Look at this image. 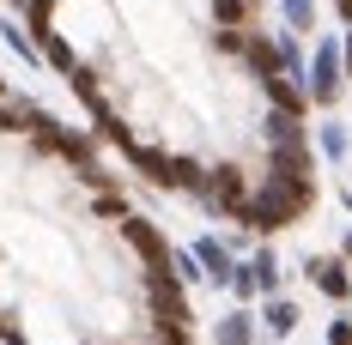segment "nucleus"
Returning <instances> with one entry per match:
<instances>
[{"label": "nucleus", "instance_id": "0eeeda50", "mask_svg": "<svg viewBox=\"0 0 352 345\" xmlns=\"http://www.w3.org/2000/svg\"><path fill=\"white\" fill-rule=\"evenodd\" d=\"M316 0H280V19H285V31H298V36H310L316 31Z\"/></svg>", "mask_w": 352, "mask_h": 345}, {"label": "nucleus", "instance_id": "f257e3e1", "mask_svg": "<svg viewBox=\"0 0 352 345\" xmlns=\"http://www.w3.org/2000/svg\"><path fill=\"white\" fill-rule=\"evenodd\" d=\"M340 61H346V43L316 36V49H310V73H304V97H310L316 109H334V104H340Z\"/></svg>", "mask_w": 352, "mask_h": 345}, {"label": "nucleus", "instance_id": "2eb2a0df", "mask_svg": "<svg viewBox=\"0 0 352 345\" xmlns=\"http://www.w3.org/2000/svg\"><path fill=\"white\" fill-rule=\"evenodd\" d=\"M340 200H346V206H352V188H340Z\"/></svg>", "mask_w": 352, "mask_h": 345}, {"label": "nucleus", "instance_id": "f8f14e48", "mask_svg": "<svg viewBox=\"0 0 352 345\" xmlns=\"http://www.w3.org/2000/svg\"><path fill=\"white\" fill-rule=\"evenodd\" d=\"M328 345H352V321H346V315H340V321L328 327Z\"/></svg>", "mask_w": 352, "mask_h": 345}, {"label": "nucleus", "instance_id": "1a4fd4ad", "mask_svg": "<svg viewBox=\"0 0 352 345\" xmlns=\"http://www.w3.org/2000/svg\"><path fill=\"white\" fill-rule=\"evenodd\" d=\"M212 25H219V31H243L249 25V0H212Z\"/></svg>", "mask_w": 352, "mask_h": 345}, {"label": "nucleus", "instance_id": "423d86ee", "mask_svg": "<svg viewBox=\"0 0 352 345\" xmlns=\"http://www.w3.org/2000/svg\"><path fill=\"white\" fill-rule=\"evenodd\" d=\"M261 321H267V333H274V340H285V333L298 327V303H285V297H267V303H261Z\"/></svg>", "mask_w": 352, "mask_h": 345}, {"label": "nucleus", "instance_id": "7ed1b4c3", "mask_svg": "<svg viewBox=\"0 0 352 345\" xmlns=\"http://www.w3.org/2000/svg\"><path fill=\"white\" fill-rule=\"evenodd\" d=\"M195 254H201V267H207V285H231V278H237V261H231V248L219 237H201Z\"/></svg>", "mask_w": 352, "mask_h": 345}, {"label": "nucleus", "instance_id": "6e6552de", "mask_svg": "<svg viewBox=\"0 0 352 345\" xmlns=\"http://www.w3.org/2000/svg\"><path fill=\"white\" fill-rule=\"evenodd\" d=\"M0 36H6V49H12L19 61L43 67V49H36V36H31V31H19V19H6V25H0Z\"/></svg>", "mask_w": 352, "mask_h": 345}, {"label": "nucleus", "instance_id": "f03ea898", "mask_svg": "<svg viewBox=\"0 0 352 345\" xmlns=\"http://www.w3.org/2000/svg\"><path fill=\"white\" fill-rule=\"evenodd\" d=\"M310 285H316L328 303H346L352 297V273H346V254H322L310 261Z\"/></svg>", "mask_w": 352, "mask_h": 345}, {"label": "nucleus", "instance_id": "39448f33", "mask_svg": "<svg viewBox=\"0 0 352 345\" xmlns=\"http://www.w3.org/2000/svg\"><path fill=\"white\" fill-rule=\"evenodd\" d=\"M316 152L328 158V164H340V158L352 152V134H346V121H334V115H328V121H316Z\"/></svg>", "mask_w": 352, "mask_h": 345}, {"label": "nucleus", "instance_id": "20e7f679", "mask_svg": "<svg viewBox=\"0 0 352 345\" xmlns=\"http://www.w3.org/2000/svg\"><path fill=\"white\" fill-rule=\"evenodd\" d=\"M212 345H255V315L249 309H231L212 321Z\"/></svg>", "mask_w": 352, "mask_h": 345}, {"label": "nucleus", "instance_id": "ddd939ff", "mask_svg": "<svg viewBox=\"0 0 352 345\" xmlns=\"http://www.w3.org/2000/svg\"><path fill=\"white\" fill-rule=\"evenodd\" d=\"M340 254H346V261H352V224H346V237H340Z\"/></svg>", "mask_w": 352, "mask_h": 345}, {"label": "nucleus", "instance_id": "4468645a", "mask_svg": "<svg viewBox=\"0 0 352 345\" xmlns=\"http://www.w3.org/2000/svg\"><path fill=\"white\" fill-rule=\"evenodd\" d=\"M346 61H352V25H346Z\"/></svg>", "mask_w": 352, "mask_h": 345}, {"label": "nucleus", "instance_id": "9b49d317", "mask_svg": "<svg viewBox=\"0 0 352 345\" xmlns=\"http://www.w3.org/2000/svg\"><path fill=\"white\" fill-rule=\"evenodd\" d=\"M49 12H55V0H25V19L36 36H49Z\"/></svg>", "mask_w": 352, "mask_h": 345}, {"label": "nucleus", "instance_id": "9d476101", "mask_svg": "<svg viewBox=\"0 0 352 345\" xmlns=\"http://www.w3.org/2000/svg\"><path fill=\"white\" fill-rule=\"evenodd\" d=\"M231 291H237V297H261V273H255V261H243V267H237V278H231Z\"/></svg>", "mask_w": 352, "mask_h": 345}]
</instances>
